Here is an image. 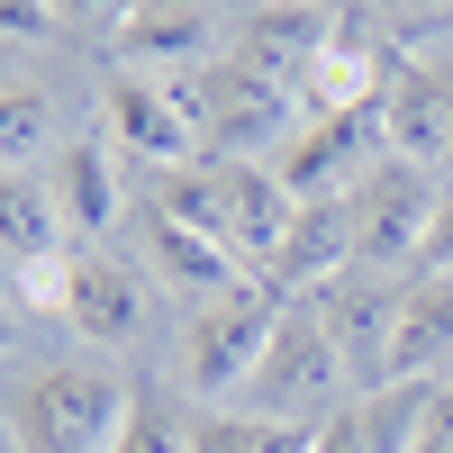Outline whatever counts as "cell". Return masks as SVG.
Wrapping results in <instances>:
<instances>
[{"mask_svg": "<svg viewBox=\"0 0 453 453\" xmlns=\"http://www.w3.org/2000/svg\"><path fill=\"white\" fill-rule=\"evenodd\" d=\"M127 399L136 390L100 363H46L10 399V435H19V453H109L127 426Z\"/></svg>", "mask_w": 453, "mask_h": 453, "instance_id": "cell-1", "label": "cell"}, {"mask_svg": "<svg viewBox=\"0 0 453 453\" xmlns=\"http://www.w3.org/2000/svg\"><path fill=\"white\" fill-rule=\"evenodd\" d=\"M181 109H191L209 164H254L263 145H290V127H299V100L273 91L245 64H200L191 82H181Z\"/></svg>", "mask_w": 453, "mask_h": 453, "instance_id": "cell-2", "label": "cell"}, {"mask_svg": "<svg viewBox=\"0 0 453 453\" xmlns=\"http://www.w3.org/2000/svg\"><path fill=\"white\" fill-rule=\"evenodd\" d=\"M345 381H354V363L335 354V335L318 326V309H281L273 345H263L254 381H245L236 399H254V418H299V426H318L326 408L345 399Z\"/></svg>", "mask_w": 453, "mask_h": 453, "instance_id": "cell-3", "label": "cell"}, {"mask_svg": "<svg viewBox=\"0 0 453 453\" xmlns=\"http://www.w3.org/2000/svg\"><path fill=\"white\" fill-rule=\"evenodd\" d=\"M273 326H281V290L273 281H236L226 299H200L191 326H181V381H191L200 399L245 390L263 345H273Z\"/></svg>", "mask_w": 453, "mask_h": 453, "instance_id": "cell-4", "label": "cell"}, {"mask_svg": "<svg viewBox=\"0 0 453 453\" xmlns=\"http://www.w3.org/2000/svg\"><path fill=\"white\" fill-rule=\"evenodd\" d=\"M335 46V19H326V0H254V10L236 19V36H226V64H245L263 73L273 91L299 100V82H309V64Z\"/></svg>", "mask_w": 453, "mask_h": 453, "instance_id": "cell-5", "label": "cell"}, {"mask_svg": "<svg viewBox=\"0 0 453 453\" xmlns=\"http://www.w3.org/2000/svg\"><path fill=\"white\" fill-rule=\"evenodd\" d=\"M435 200L426 191V173L418 164H381V173H363L345 209H354V254L363 263H418L426 254V226H435Z\"/></svg>", "mask_w": 453, "mask_h": 453, "instance_id": "cell-6", "label": "cell"}, {"mask_svg": "<svg viewBox=\"0 0 453 453\" xmlns=\"http://www.w3.org/2000/svg\"><path fill=\"white\" fill-rule=\"evenodd\" d=\"M100 119H109V145H127L136 164H164V173H181L191 145H200L181 91H164L155 73H109L100 82Z\"/></svg>", "mask_w": 453, "mask_h": 453, "instance_id": "cell-7", "label": "cell"}, {"mask_svg": "<svg viewBox=\"0 0 453 453\" xmlns=\"http://www.w3.org/2000/svg\"><path fill=\"white\" fill-rule=\"evenodd\" d=\"M381 136L399 164H453V73L444 64H390L381 91Z\"/></svg>", "mask_w": 453, "mask_h": 453, "instance_id": "cell-8", "label": "cell"}, {"mask_svg": "<svg viewBox=\"0 0 453 453\" xmlns=\"http://www.w3.org/2000/svg\"><path fill=\"white\" fill-rule=\"evenodd\" d=\"M426 390L435 381H372L354 399H335L318 418V435H309V453H408L418 418H426Z\"/></svg>", "mask_w": 453, "mask_h": 453, "instance_id": "cell-9", "label": "cell"}, {"mask_svg": "<svg viewBox=\"0 0 453 453\" xmlns=\"http://www.w3.org/2000/svg\"><path fill=\"white\" fill-rule=\"evenodd\" d=\"M209 173H218V236H226V254L254 263V273H273L299 200L281 191V173H263V164H209Z\"/></svg>", "mask_w": 453, "mask_h": 453, "instance_id": "cell-10", "label": "cell"}, {"mask_svg": "<svg viewBox=\"0 0 453 453\" xmlns=\"http://www.w3.org/2000/svg\"><path fill=\"white\" fill-rule=\"evenodd\" d=\"M372 127H381V109H345V119H299L290 127V145H281V191L290 200H345V181H354V164H363V145H372Z\"/></svg>", "mask_w": 453, "mask_h": 453, "instance_id": "cell-11", "label": "cell"}, {"mask_svg": "<svg viewBox=\"0 0 453 453\" xmlns=\"http://www.w3.org/2000/svg\"><path fill=\"white\" fill-rule=\"evenodd\" d=\"M444 363H453V281H418L390 309L381 381H444Z\"/></svg>", "mask_w": 453, "mask_h": 453, "instance_id": "cell-12", "label": "cell"}, {"mask_svg": "<svg viewBox=\"0 0 453 453\" xmlns=\"http://www.w3.org/2000/svg\"><path fill=\"white\" fill-rule=\"evenodd\" d=\"M64 326L91 345H127L145 326V281L119 254H73V290H64Z\"/></svg>", "mask_w": 453, "mask_h": 453, "instance_id": "cell-13", "label": "cell"}, {"mask_svg": "<svg viewBox=\"0 0 453 453\" xmlns=\"http://www.w3.org/2000/svg\"><path fill=\"white\" fill-rule=\"evenodd\" d=\"M309 309H318V326L335 335V354L354 363V381H363V372H381V345H390V309H399V290L363 281L354 263H345L335 281H318V290H309Z\"/></svg>", "mask_w": 453, "mask_h": 453, "instance_id": "cell-14", "label": "cell"}, {"mask_svg": "<svg viewBox=\"0 0 453 453\" xmlns=\"http://www.w3.org/2000/svg\"><path fill=\"white\" fill-rule=\"evenodd\" d=\"M209 36H218L209 0H136L119 27V55L127 73H173V64H209Z\"/></svg>", "mask_w": 453, "mask_h": 453, "instance_id": "cell-15", "label": "cell"}, {"mask_svg": "<svg viewBox=\"0 0 453 453\" xmlns=\"http://www.w3.org/2000/svg\"><path fill=\"white\" fill-rule=\"evenodd\" d=\"M345 254H354V209L345 200H299V218H290V236H281L263 281L273 290H318V281L345 273Z\"/></svg>", "mask_w": 453, "mask_h": 453, "instance_id": "cell-16", "label": "cell"}, {"mask_svg": "<svg viewBox=\"0 0 453 453\" xmlns=\"http://www.w3.org/2000/svg\"><path fill=\"white\" fill-rule=\"evenodd\" d=\"M381 91H390L381 46H354V36H335V46L309 64V82H299V119H345V109H381Z\"/></svg>", "mask_w": 453, "mask_h": 453, "instance_id": "cell-17", "label": "cell"}, {"mask_svg": "<svg viewBox=\"0 0 453 453\" xmlns=\"http://www.w3.org/2000/svg\"><path fill=\"white\" fill-rule=\"evenodd\" d=\"M55 200H64V226L100 236V226L127 209V191H119V155H109L100 136H73L64 155H55Z\"/></svg>", "mask_w": 453, "mask_h": 453, "instance_id": "cell-18", "label": "cell"}, {"mask_svg": "<svg viewBox=\"0 0 453 453\" xmlns=\"http://www.w3.org/2000/svg\"><path fill=\"white\" fill-rule=\"evenodd\" d=\"M145 236H155L164 281H181L191 299H226V290H236V273H245L218 236H200V226H181V218H164V209H145Z\"/></svg>", "mask_w": 453, "mask_h": 453, "instance_id": "cell-19", "label": "cell"}, {"mask_svg": "<svg viewBox=\"0 0 453 453\" xmlns=\"http://www.w3.org/2000/svg\"><path fill=\"white\" fill-rule=\"evenodd\" d=\"M55 245H64V200H55V181L0 173V254H10V263H55Z\"/></svg>", "mask_w": 453, "mask_h": 453, "instance_id": "cell-20", "label": "cell"}, {"mask_svg": "<svg viewBox=\"0 0 453 453\" xmlns=\"http://www.w3.org/2000/svg\"><path fill=\"white\" fill-rule=\"evenodd\" d=\"M318 426L299 418H254V408H209L191 418V453H309Z\"/></svg>", "mask_w": 453, "mask_h": 453, "instance_id": "cell-21", "label": "cell"}, {"mask_svg": "<svg viewBox=\"0 0 453 453\" xmlns=\"http://www.w3.org/2000/svg\"><path fill=\"white\" fill-rule=\"evenodd\" d=\"M109 453H191V418H181L164 390H136L127 399V426H119Z\"/></svg>", "mask_w": 453, "mask_h": 453, "instance_id": "cell-22", "label": "cell"}, {"mask_svg": "<svg viewBox=\"0 0 453 453\" xmlns=\"http://www.w3.org/2000/svg\"><path fill=\"white\" fill-rule=\"evenodd\" d=\"M55 136V119H46V91L36 82H0V173H19L36 145Z\"/></svg>", "mask_w": 453, "mask_h": 453, "instance_id": "cell-23", "label": "cell"}, {"mask_svg": "<svg viewBox=\"0 0 453 453\" xmlns=\"http://www.w3.org/2000/svg\"><path fill=\"white\" fill-rule=\"evenodd\" d=\"M64 0H0V46H36V36H55Z\"/></svg>", "mask_w": 453, "mask_h": 453, "instance_id": "cell-24", "label": "cell"}, {"mask_svg": "<svg viewBox=\"0 0 453 453\" xmlns=\"http://www.w3.org/2000/svg\"><path fill=\"white\" fill-rule=\"evenodd\" d=\"M408 453H453V381L426 390V418H418V444Z\"/></svg>", "mask_w": 453, "mask_h": 453, "instance_id": "cell-25", "label": "cell"}, {"mask_svg": "<svg viewBox=\"0 0 453 453\" xmlns=\"http://www.w3.org/2000/svg\"><path fill=\"white\" fill-rule=\"evenodd\" d=\"M418 263H426V281H453V191L435 200V226H426V254Z\"/></svg>", "mask_w": 453, "mask_h": 453, "instance_id": "cell-26", "label": "cell"}, {"mask_svg": "<svg viewBox=\"0 0 453 453\" xmlns=\"http://www.w3.org/2000/svg\"><path fill=\"white\" fill-rule=\"evenodd\" d=\"M127 10H136V0H64V19H73V27H109V36L127 27Z\"/></svg>", "mask_w": 453, "mask_h": 453, "instance_id": "cell-27", "label": "cell"}, {"mask_svg": "<svg viewBox=\"0 0 453 453\" xmlns=\"http://www.w3.org/2000/svg\"><path fill=\"white\" fill-rule=\"evenodd\" d=\"M19 335H27V326H19V299L0 290V354H19Z\"/></svg>", "mask_w": 453, "mask_h": 453, "instance_id": "cell-28", "label": "cell"}, {"mask_svg": "<svg viewBox=\"0 0 453 453\" xmlns=\"http://www.w3.org/2000/svg\"><path fill=\"white\" fill-rule=\"evenodd\" d=\"M399 10H453V0H399Z\"/></svg>", "mask_w": 453, "mask_h": 453, "instance_id": "cell-29", "label": "cell"}]
</instances>
